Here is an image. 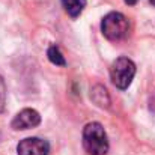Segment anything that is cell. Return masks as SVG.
Masks as SVG:
<instances>
[{"label": "cell", "mask_w": 155, "mask_h": 155, "mask_svg": "<svg viewBox=\"0 0 155 155\" xmlns=\"http://www.w3.org/2000/svg\"><path fill=\"white\" fill-rule=\"evenodd\" d=\"M83 146L89 155H105L108 151V139L100 122H91L83 128Z\"/></svg>", "instance_id": "6da1fadb"}, {"label": "cell", "mask_w": 155, "mask_h": 155, "mask_svg": "<svg viewBox=\"0 0 155 155\" xmlns=\"http://www.w3.org/2000/svg\"><path fill=\"white\" fill-rule=\"evenodd\" d=\"M101 32L108 41L125 39L130 33L128 18L120 12H108L101 21Z\"/></svg>", "instance_id": "7a4b0ae2"}, {"label": "cell", "mask_w": 155, "mask_h": 155, "mask_svg": "<svg viewBox=\"0 0 155 155\" xmlns=\"http://www.w3.org/2000/svg\"><path fill=\"white\" fill-rule=\"evenodd\" d=\"M134 75H136V63L131 59L119 57L111 63L110 78H111V83L117 89H120V91L127 89L131 84Z\"/></svg>", "instance_id": "3957f363"}, {"label": "cell", "mask_w": 155, "mask_h": 155, "mask_svg": "<svg viewBox=\"0 0 155 155\" xmlns=\"http://www.w3.org/2000/svg\"><path fill=\"white\" fill-rule=\"evenodd\" d=\"M18 155H48L50 145L39 137H27L17 145Z\"/></svg>", "instance_id": "277c9868"}, {"label": "cell", "mask_w": 155, "mask_h": 155, "mask_svg": "<svg viewBox=\"0 0 155 155\" xmlns=\"http://www.w3.org/2000/svg\"><path fill=\"white\" fill-rule=\"evenodd\" d=\"M41 124V114L33 108H24L20 113L15 114V117L11 122V127L14 130H30Z\"/></svg>", "instance_id": "5b68a950"}, {"label": "cell", "mask_w": 155, "mask_h": 155, "mask_svg": "<svg viewBox=\"0 0 155 155\" xmlns=\"http://www.w3.org/2000/svg\"><path fill=\"white\" fill-rule=\"evenodd\" d=\"M91 98H92V101L97 104L98 107H103V108L104 107L105 108L110 107V97H108L107 89L104 86H100V84L94 86L91 89Z\"/></svg>", "instance_id": "8992f818"}, {"label": "cell", "mask_w": 155, "mask_h": 155, "mask_svg": "<svg viewBox=\"0 0 155 155\" xmlns=\"http://www.w3.org/2000/svg\"><path fill=\"white\" fill-rule=\"evenodd\" d=\"M63 9L68 12V15H71L72 18L78 17L83 9L86 8V0H60Z\"/></svg>", "instance_id": "52a82bcc"}, {"label": "cell", "mask_w": 155, "mask_h": 155, "mask_svg": "<svg viewBox=\"0 0 155 155\" xmlns=\"http://www.w3.org/2000/svg\"><path fill=\"white\" fill-rule=\"evenodd\" d=\"M47 57H48V60L51 62L53 65H56V66H65L66 65V60H65L63 54L60 53L59 47H56V45H51L47 50Z\"/></svg>", "instance_id": "ba28073f"}, {"label": "cell", "mask_w": 155, "mask_h": 155, "mask_svg": "<svg viewBox=\"0 0 155 155\" xmlns=\"http://www.w3.org/2000/svg\"><path fill=\"white\" fill-rule=\"evenodd\" d=\"M5 104H6V86L3 78L0 77V113L5 110Z\"/></svg>", "instance_id": "9c48e42d"}, {"label": "cell", "mask_w": 155, "mask_h": 155, "mask_svg": "<svg viewBox=\"0 0 155 155\" xmlns=\"http://www.w3.org/2000/svg\"><path fill=\"white\" fill-rule=\"evenodd\" d=\"M124 2H125L127 5H136V3H137V0H124Z\"/></svg>", "instance_id": "30bf717a"}, {"label": "cell", "mask_w": 155, "mask_h": 155, "mask_svg": "<svg viewBox=\"0 0 155 155\" xmlns=\"http://www.w3.org/2000/svg\"><path fill=\"white\" fill-rule=\"evenodd\" d=\"M149 2H151V3H152V5L155 6V0H149Z\"/></svg>", "instance_id": "8fae6325"}]
</instances>
